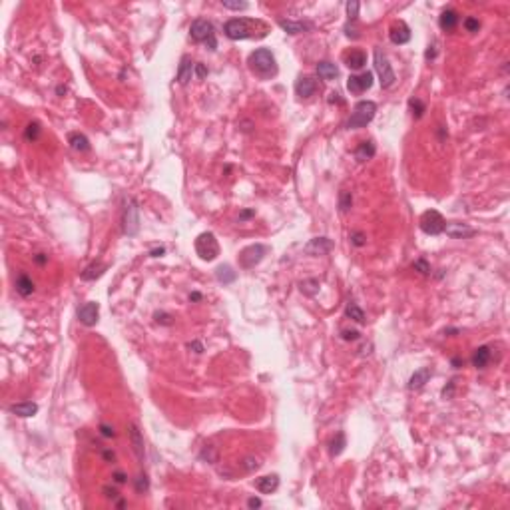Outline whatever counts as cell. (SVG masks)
Listing matches in <instances>:
<instances>
[{
	"instance_id": "6da1fadb",
	"label": "cell",
	"mask_w": 510,
	"mask_h": 510,
	"mask_svg": "<svg viewBox=\"0 0 510 510\" xmlns=\"http://www.w3.org/2000/svg\"><path fill=\"white\" fill-rule=\"evenodd\" d=\"M223 32L231 40H245V38H263L269 34V26L259 18H229L223 26Z\"/></svg>"
},
{
	"instance_id": "7a4b0ae2",
	"label": "cell",
	"mask_w": 510,
	"mask_h": 510,
	"mask_svg": "<svg viewBox=\"0 0 510 510\" xmlns=\"http://www.w3.org/2000/svg\"><path fill=\"white\" fill-rule=\"evenodd\" d=\"M249 70L259 78V80H271L277 76L279 68H277V60L273 56V52L269 48H257L249 54L247 58Z\"/></svg>"
},
{
	"instance_id": "3957f363",
	"label": "cell",
	"mask_w": 510,
	"mask_h": 510,
	"mask_svg": "<svg viewBox=\"0 0 510 510\" xmlns=\"http://www.w3.org/2000/svg\"><path fill=\"white\" fill-rule=\"evenodd\" d=\"M377 114V104L371 102V100H361L353 106V112L347 120V128L349 129H359V128H365L367 124L373 122Z\"/></svg>"
},
{
	"instance_id": "277c9868",
	"label": "cell",
	"mask_w": 510,
	"mask_h": 510,
	"mask_svg": "<svg viewBox=\"0 0 510 510\" xmlns=\"http://www.w3.org/2000/svg\"><path fill=\"white\" fill-rule=\"evenodd\" d=\"M189 34L195 42H203L209 50L217 48V40H215V32H213V24L205 18H195L189 26Z\"/></svg>"
},
{
	"instance_id": "5b68a950",
	"label": "cell",
	"mask_w": 510,
	"mask_h": 510,
	"mask_svg": "<svg viewBox=\"0 0 510 510\" xmlns=\"http://www.w3.org/2000/svg\"><path fill=\"white\" fill-rule=\"evenodd\" d=\"M122 223H124V233L128 237L137 235V231H139V207H137L133 197H128L126 203H124Z\"/></svg>"
},
{
	"instance_id": "8992f818",
	"label": "cell",
	"mask_w": 510,
	"mask_h": 510,
	"mask_svg": "<svg viewBox=\"0 0 510 510\" xmlns=\"http://www.w3.org/2000/svg\"><path fill=\"white\" fill-rule=\"evenodd\" d=\"M195 253L203 259V261H213L219 255V243L215 239V235L211 231H203L197 235L195 239Z\"/></svg>"
},
{
	"instance_id": "52a82bcc",
	"label": "cell",
	"mask_w": 510,
	"mask_h": 510,
	"mask_svg": "<svg viewBox=\"0 0 510 510\" xmlns=\"http://www.w3.org/2000/svg\"><path fill=\"white\" fill-rule=\"evenodd\" d=\"M375 72L379 76V84H381L382 90L390 88L394 84V80H396V76H394V72H392V68L388 64V58L382 54L381 48H375Z\"/></svg>"
},
{
	"instance_id": "ba28073f",
	"label": "cell",
	"mask_w": 510,
	"mask_h": 510,
	"mask_svg": "<svg viewBox=\"0 0 510 510\" xmlns=\"http://www.w3.org/2000/svg\"><path fill=\"white\" fill-rule=\"evenodd\" d=\"M418 225H420V229H422L426 235H440V233L444 231L446 221H444V217H442L436 209H428V211H424V213L420 215Z\"/></svg>"
},
{
	"instance_id": "9c48e42d",
	"label": "cell",
	"mask_w": 510,
	"mask_h": 510,
	"mask_svg": "<svg viewBox=\"0 0 510 510\" xmlns=\"http://www.w3.org/2000/svg\"><path fill=\"white\" fill-rule=\"evenodd\" d=\"M267 253V247L261 245V243H253V245H247L245 249H241L239 253V265L243 269H253L257 263H261V259L265 257Z\"/></svg>"
},
{
	"instance_id": "30bf717a",
	"label": "cell",
	"mask_w": 510,
	"mask_h": 510,
	"mask_svg": "<svg viewBox=\"0 0 510 510\" xmlns=\"http://www.w3.org/2000/svg\"><path fill=\"white\" fill-rule=\"evenodd\" d=\"M373 86V74L371 72H361V74H353L347 80V90L353 96H361L363 92H367Z\"/></svg>"
},
{
	"instance_id": "8fae6325",
	"label": "cell",
	"mask_w": 510,
	"mask_h": 510,
	"mask_svg": "<svg viewBox=\"0 0 510 510\" xmlns=\"http://www.w3.org/2000/svg\"><path fill=\"white\" fill-rule=\"evenodd\" d=\"M98 317H100V305L96 301H88L78 309V319L86 327H94L98 323Z\"/></svg>"
},
{
	"instance_id": "7c38bea8",
	"label": "cell",
	"mask_w": 510,
	"mask_h": 510,
	"mask_svg": "<svg viewBox=\"0 0 510 510\" xmlns=\"http://www.w3.org/2000/svg\"><path fill=\"white\" fill-rule=\"evenodd\" d=\"M128 434H129V442H131V448H133L137 460L143 464V460H145V446H143V436L139 432V426L135 422H129L128 424Z\"/></svg>"
},
{
	"instance_id": "4fadbf2b",
	"label": "cell",
	"mask_w": 510,
	"mask_h": 510,
	"mask_svg": "<svg viewBox=\"0 0 510 510\" xmlns=\"http://www.w3.org/2000/svg\"><path fill=\"white\" fill-rule=\"evenodd\" d=\"M442 233H446V235H448V237H452V239H466V237L476 235V229L468 227L466 223L448 221V223L444 225V231H442Z\"/></svg>"
},
{
	"instance_id": "5bb4252c",
	"label": "cell",
	"mask_w": 510,
	"mask_h": 510,
	"mask_svg": "<svg viewBox=\"0 0 510 510\" xmlns=\"http://www.w3.org/2000/svg\"><path fill=\"white\" fill-rule=\"evenodd\" d=\"M333 247H335V243L329 237H315L305 245V253L307 255H327Z\"/></svg>"
},
{
	"instance_id": "9a60e30c",
	"label": "cell",
	"mask_w": 510,
	"mask_h": 510,
	"mask_svg": "<svg viewBox=\"0 0 510 510\" xmlns=\"http://www.w3.org/2000/svg\"><path fill=\"white\" fill-rule=\"evenodd\" d=\"M388 38H390V42H392V44H396V46L406 44V42L410 40V28H408L402 20H398V22H394V24L390 26V30H388Z\"/></svg>"
},
{
	"instance_id": "2e32d148",
	"label": "cell",
	"mask_w": 510,
	"mask_h": 510,
	"mask_svg": "<svg viewBox=\"0 0 510 510\" xmlns=\"http://www.w3.org/2000/svg\"><path fill=\"white\" fill-rule=\"evenodd\" d=\"M343 62L351 70H361L367 64V54L363 50H359V48H351V50H347L343 54Z\"/></svg>"
},
{
	"instance_id": "e0dca14e",
	"label": "cell",
	"mask_w": 510,
	"mask_h": 510,
	"mask_svg": "<svg viewBox=\"0 0 510 510\" xmlns=\"http://www.w3.org/2000/svg\"><path fill=\"white\" fill-rule=\"evenodd\" d=\"M317 90V82L311 76H299L295 82V92L299 98H311Z\"/></svg>"
},
{
	"instance_id": "ac0fdd59",
	"label": "cell",
	"mask_w": 510,
	"mask_h": 510,
	"mask_svg": "<svg viewBox=\"0 0 510 510\" xmlns=\"http://www.w3.org/2000/svg\"><path fill=\"white\" fill-rule=\"evenodd\" d=\"M430 377H432V369H430V367H422V369L414 371V373H412V377L408 379V388H410V390L422 388V386L428 382V379H430Z\"/></svg>"
},
{
	"instance_id": "d6986e66",
	"label": "cell",
	"mask_w": 510,
	"mask_h": 510,
	"mask_svg": "<svg viewBox=\"0 0 510 510\" xmlns=\"http://www.w3.org/2000/svg\"><path fill=\"white\" fill-rule=\"evenodd\" d=\"M8 410L16 416H22V418H28V416H34L38 412V404L32 402V400H24V402H14L8 406Z\"/></svg>"
},
{
	"instance_id": "ffe728a7",
	"label": "cell",
	"mask_w": 510,
	"mask_h": 510,
	"mask_svg": "<svg viewBox=\"0 0 510 510\" xmlns=\"http://www.w3.org/2000/svg\"><path fill=\"white\" fill-rule=\"evenodd\" d=\"M255 488L261 492V494H271L279 488V476L277 474H267V476H261L255 480Z\"/></svg>"
},
{
	"instance_id": "44dd1931",
	"label": "cell",
	"mask_w": 510,
	"mask_h": 510,
	"mask_svg": "<svg viewBox=\"0 0 510 510\" xmlns=\"http://www.w3.org/2000/svg\"><path fill=\"white\" fill-rule=\"evenodd\" d=\"M193 68H195V64L191 62V58L181 56V62H179V68H177V82L185 86L193 76Z\"/></svg>"
},
{
	"instance_id": "7402d4cb",
	"label": "cell",
	"mask_w": 510,
	"mask_h": 510,
	"mask_svg": "<svg viewBox=\"0 0 510 510\" xmlns=\"http://www.w3.org/2000/svg\"><path fill=\"white\" fill-rule=\"evenodd\" d=\"M279 26L287 32V34H303L307 30H311V22H295V20H279Z\"/></svg>"
},
{
	"instance_id": "603a6c76",
	"label": "cell",
	"mask_w": 510,
	"mask_h": 510,
	"mask_svg": "<svg viewBox=\"0 0 510 510\" xmlns=\"http://www.w3.org/2000/svg\"><path fill=\"white\" fill-rule=\"evenodd\" d=\"M456 24H458V12H456V10H444V12L440 14V18H438V26H440L444 32L454 30Z\"/></svg>"
},
{
	"instance_id": "cb8c5ba5",
	"label": "cell",
	"mask_w": 510,
	"mask_h": 510,
	"mask_svg": "<svg viewBox=\"0 0 510 510\" xmlns=\"http://www.w3.org/2000/svg\"><path fill=\"white\" fill-rule=\"evenodd\" d=\"M68 143H70V147L76 149V151H88V149H90V139H88L84 133H80V131L68 133Z\"/></svg>"
},
{
	"instance_id": "d4e9b609",
	"label": "cell",
	"mask_w": 510,
	"mask_h": 510,
	"mask_svg": "<svg viewBox=\"0 0 510 510\" xmlns=\"http://www.w3.org/2000/svg\"><path fill=\"white\" fill-rule=\"evenodd\" d=\"M375 153H377V147H375V141H371V139L361 141V143H359V147L355 149V157H357V161H367V159H371Z\"/></svg>"
},
{
	"instance_id": "484cf974",
	"label": "cell",
	"mask_w": 510,
	"mask_h": 510,
	"mask_svg": "<svg viewBox=\"0 0 510 510\" xmlns=\"http://www.w3.org/2000/svg\"><path fill=\"white\" fill-rule=\"evenodd\" d=\"M106 269H108V265H106V263H102V261H96V263L88 265V267L82 271V275H80V277H82L84 281H94V279L102 277Z\"/></svg>"
},
{
	"instance_id": "4316f807",
	"label": "cell",
	"mask_w": 510,
	"mask_h": 510,
	"mask_svg": "<svg viewBox=\"0 0 510 510\" xmlns=\"http://www.w3.org/2000/svg\"><path fill=\"white\" fill-rule=\"evenodd\" d=\"M317 74H319L323 80H335V78H339V68H337L333 62L323 60V62L317 64Z\"/></svg>"
},
{
	"instance_id": "83f0119b",
	"label": "cell",
	"mask_w": 510,
	"mask_h": 510,
	"mask_svg": "<svg viewBox=\"0 0 510 510\" xmlns=\"http://www.w3.org/2000/svg\"><path fill=\"white\" fill-rule=\"evenodd\" d=\"M215 279H217L219 283H223V285H229V283H233V281L237 279V273L233 271L231 265H219V267L215 269Z\"/></svg>"
},
{
	"instance_id": "f1b7e54d",
	"label": "cell",
	"mask_w": 510,
	"mask_h": 510,
	"mask_svg": "<svg viewBox=\"0 0 510 510\" xmlns=\"http://www.w3.org/2000/svg\"><path fill=\"white\" fill-rule=\"evenodd\" d=\"M16 293L22 295V297H30L34 293V281L28 277V275H18L16 279Z\"/></svg>"
},
{
	"instance_id": "f546056e",
	"label": "cell",
	"mask_w": 510,
	"mask_h": 510,
	"mask_svg": "<svg viewBox=\"0 0 510 510\" xmlns=\"http://www.w3.org/2000/svg\"><path fill=\"white\" fill-rule=\"evenodd\" d=\"M488 363H490V349H488L486 345H482V347H478V349L474 351V355H472V365H474L476 369H484Z\"/></svg>"
},
{
	"instance_id": "4dcf8cb0",
	"label": "cell",
	"mask_w": 510,
	"mask_h": 510,
	"mask_svg": "<svg viewBox=\"0 0 510 510\" xmlns=\"http://www.w3.org/2000/svg\"><path fill=\"white\" fill-rule=\"evenodd\" d=\"M345 317L347 319H353V321H357V323H365L367 319H365V311L357 305V303H347V307H345Z\"/></svg>"
},
{
	"instance_id": "1f68e13d",
	"label": "cell",
	"mask_w": 510,
	"mask_h": 510,
	"mask_svg": "<svg viewBox=\"0 0 510 510\" xmlns=\"http://www.w3.org/2000/svg\"><path fill=\"white\" fill-rule=\"evenodd\" d=\"M345 446H347L345 432H337V434H335V438H333V440H331V444H329V452H331V456H339V454L345 450Z\"/></svg>"
},
{
	"instance_id": "d6a6232c",
	"label": "cell",
	"mask_w": 510,
	"mask_h": 510,
	"mask_svg": "<svg viewBox=\"0 0 510 510\" xmlns=\"http://www.w3.org/2000/svg\"><path fill=\"white\" fill-rule=\"evenodd\" d=\"M38 135H40V124H38V122H30V124L26 126V129H24V137H26L28 141H36Z\"/></svg>"
},
{
	"instance_id": "836d02e7",
	"label": "cell",
	"mask_w": 510,
	"mask_h": 510,
	"mask_svg": "<svg viewBox=\"0 0 510 510\" xmlns=\"http://www.w3.org/2000/svg\"><path fill=\"white\" fill-rule=\"evenodd\" d=\"M351 205H353V197H351V191L343 189V191L339 193V209H341L343 213H347V211L351 209Z\"/></svg>"
},
{
	"instance_id": "e575fe53",
	"label": "cell",
	"mask_w": 510,
	"mask_h": 510,
	"mask_svg": "<svg viewBox=\"0 0 510 510\" xmlns=\"http://www.w3.org/2000/svg\"><path fill=\"white\" fill-rule=\"evenodd\" d=\"M199 458L201 460H207V462H217V450H215V446H211V444H207V446H203L201 448V452H199Z\"/></svg>"
},
{
	"instance_id": "d590c367",
	"label": "cell",
	"mask_w": 510,
	"mask_h": 510,
	"mask_svg": "<svg viewBox=\"0 0 510 510\" xmlns=\"http://www.w3.org/2000/svg\"><path fill=\"white\" fill-rule=\"evenodd\" d=\"M345 8H347L349 22H355V20H357V16H359V8H361V4H359L357 0H351V2H347V4H345Z\"/></svg>"
},
{
	"instance_id": "8d00e7d4",
	"label": "cell",
	"mask_w": 510,
	"mask_h": 510,
	"mask_svg": "<svg viewBox=\"0 0 510 510\" xmlns=\"http://www.w3.org/2000/svg\"><path fill=\"white\" fill-rule=\"evenodd\" d=\"M241 466H243V470H247V472H253V470H257L261 464H259V460H257L255 456H245V458L241 460Z\"/></svg>"
},
{
	"instance_id": "74e56055",
	"label": "cell",
	"mask_w": 510,
	"mask_h": 510,
	"mask_svg": "<svg viewBox=\"0 0 510 510\" xmlns=\"http://www.w3.org/2000/svg\"><path fill=\"white\" fill-rule=\"evenodd\" d=\"M408 106H410V110H412V116H414V118H420V116L424 114V104H422L420 100L412 98V100L408 102Z\"/></svg>"
},
{
	"instance_id": "f35d334b",
	"label": "cell",
	"mask_w": 510,
	"mask_h": 510,
	"mask_svg": "<svg viewBox=\"0 0 510 510\" xmlns=\"http://www.w3.org/2000/svg\"><path fill=\"white\" fill-rule=\"evenodd\" d=\"M464 28H466V32H478V28H480V22H478V18H474V16H468V18H464Z\"/></svg>"
},
{
	"instance_id": "ab89813d",
	"label": "cell",
	"mask_w": 510,
	"mask_h": 510,
	"mask_svg": "<svg viewBox=\"0 0 510 510\" xmlns=\"http://www.w3.org/2000/svg\"><path fill=\"white\" fill-rule=\"evenodd\" d=\"M221 6L229 8V10H247L249 8L247 2H229V0H221Z\"/></svg>"
},
{
	"instance_id": "60d3db41",
	"label": "cell",
	"mask_w": 510,
	"mask_h": 510,
	"mask_svg": "<svg viewBox=\"0 0 510 510\" xmlns=\"http://www.w3.org/2000/svg\"><path fill=\"white\" fill-rule=\"evenodd\" d=\"M147 488H149L147 476H145V474H139V476L135 478V490H137V492H145Z\"/></svg>"
},
{
	"instance_id": "b9f144b4",
	"label": "cell",
	"mask_w": 510,
	"mask_h": 510,
	"mask_svg": "<svg viewBox=\"0 0 510 510\" xmlns=\"http://www.w3.org/2000/svg\"><path fill=\"white\" fill-rule=\"evenodd\" d=\"M412 269L420 271L422 275H428V273H430V265H428L424 259H418V261H414V263H412Z\"/></svg>"
},
{
	"instance_id": "7bdbcfd3",
	"label": "cell",
	"mask_w": 510,
	"mask_h": 510,
	"mask_svg": "<svg viewBox=\"0 0 510 510\" xmlns=\"http://www.w3.org/2000/svg\"><path fill=\"white\" fill-rule=\"evenodd\" d=\"M351 241H353V245L363 247V245H365V235H363L361 231H353V233H351Z\"/></svg>"
},
{
	"instance_id": "ee69618b",
	"label": "cell",
	"mask_w": 510,
	"mask_h": 510,
	"mask_svg": "<svg viewBox=\"0 0 510 510\" xmlns=\"http://www.w3.org/2000/svg\"><path fill=\"white\" fill-rule=\"evenodd\" d=\"M345 34H347L349 38H359V30H357V28H355L351 22L345 26Z\"/></svg>"
},
{
	"instance_id": "f6af8a7d",
	"label": "cell",
	"mask_w": 510,
	"mask_h": 510,
	"mask_svg": "<svg viewBox=\"0 0 510 510\" xmlns=\"http://www.w3.org/2000/svg\"><path fill=\"white\" fill-rule=\"evenodd\" d=\"M104 494H106V498H112V500H118V496H120V492L110 486H104Z\"/></svg>"
},
{
	"instance_id": "bcb514c9",
	"label": "cell",
	"mask_w": 510,
	"mask_h": 510,
	"mask_svg": "<svg viewBox=\"0 0 510 510\" xmlns=\"http://www.w3.org/2000/svg\"><path fill=\"white\" fill-rule=\"evenodd\" d=\"M193 70H195V76H197L199 80L207 76V68H205L203 64H195V68H193Z\"/></svg>"
},
{
	"instance_id": "7dc6e473",
	"label": "cell",
	"mask_w": 510,
	"mask_h": 510,
	"mask_svg": "<svg viewBox=\"0 0 510 510\" xmlns=\"http://www.w3.org/2000/svg\"><path fill=\"white\" fill-rule=\"evenodd\" d=\"M343 339L345 341H357L359 339V331H343Z\"/></svg>"
},
{
	"instance_id": "c3c4849f",
	"label": "cell",
	"mask_w": 510,
	"mask_h": 510,
	"mask_svg": "<svg viewBox=\"0 0 510 510\" xmlns=\"http://www.w3.org/2000/svg\"><path fill=\"white\" fill-rule=\"evenodd\" d=\"M100 430H102L104 436H116V430H114V426H110V424H100Z\"/></svg>"
},
{
	"instance_id": "681fc988",
	"label": "cell",
	"mask_w": 510,
	"mask_h": 510,
	"mask_svg": "<svg viewBox=\"0 0 510 510\" xmlns=\"http://www.w3.org/2000/svg\"><path fill=\"white\" fill-rule=\"evenodd\" d=\"M169 319H171V317H169V315H165V313H155V321H157V323H161V325H169V323H171Z\"/></svg>"
},
{
	"instance_id": "f907efd6",
	"label": "cell",
	"mask_w": 510,
	"mask_h": 510,
	"mask_svg": "<svg viewBox=\"0 0 510 510\" xmlns=\"http://www.w3.org/2000/svg\"><path fill=\"white\" fill-rule=\"evenodd\" d=\"M187 349H193V353H203V345L199 341H191L187 343Z\"/></svg>"
},
{
	"instance_id": "816d5d0a",
	"label": "cell",
	"mask_w": 510,
	"mask_h": 510,
	"mask_svg": "<svg viewBox=\"0 0 510 510\" xmlns=\"http://www.w3.org/2000/svg\"><path fill=\"white\" fill-rule=\"evenodd\" d=\"M452 388H454V381H450V382H448V388L444 386V390H442V396H444V398L452 396Z\"/></svg>"
},
{
	"instance_id": "f5cc1de1",
	"label": "cell",
	"mask_w": 510,
	"mask_h": 510,
	"mask_svg": "<svg viewBox=\"0 0 510 510\" xmlns=\"http://www.w3.org/2000/svg\"><path fill=\"white\" fill-rule=\"evenodd\" d=\"M247 506H249V508H259V506H261V500L255 498V496H251V498L247 500Z\"/></svg>"
},
{
	"instance_id": "db71d44e",
	"label": "cell",
	"mask_w": 510,
	"mask_h": 510,
	"mask_svg": "<svg viewBox=\"0 0 510 510\" xmlns=\"http://www.w3.org/2000/svg\"><path fill=\"white\" fill-rule=\"evenodd\" d=\"M329 102H331V104H335V102H337V104H343V98H341V94L333 92V94H331V98H329Z\"/></svg>"
},
{
	"instance_id": "11a10c76",
	"label": "cell",
	"mask_w": 510,
	"mask_h": 510,
	"mask_svg": "<svg viewBox=\"0 0 510 510\" xmlns=\"http://www.w3.org/2000/svg\"><path fill=\"white\" fill-rule=\"evenodd\" d=\"M46 259H48V257H46L44 253H38V255L34 257V261H36V263H40V265H44V263H46Z\"/></svg>"
},
{
	"instance_id": "9f6ffc18",
	"label": "cell",
	"mask_w": 510,
	"mask_h": 510,
	"mask_svg": "<svg viewBox=\"0 0 510 510\" xmlns=\"http://www.w3.org/2000/svg\"><path fill=\"white\" fill-rule=\"evenodd\" d=\"M114 478H116V482H126V474L124 472H114Z\"/></svg>"
},
{
	"instance_id": "6f0895ef",
	"label": "cell",
	"mask_w": 510,
	"mask_h": 510,
	"mask_svg": "<svg viewBox=\"0 0 510 510\" xmlns=\"http://www.w3.org/2000/svg\"><path fill=\"white\" fill-rule=\"evenodd\" d=\"M163 253H165V249H163V247H159V249H153L149 255H151V257H161Z\"/></svg>"
},
{
	"instance_id": "680465c9",
	"label": "cell",
	"mask_w": 510,
	"mask_h": 510,
	"mask_svg": "<svg viewBox=\"0 0 510 510\" xmlns=\"http://www.w3.org/2000/svg\"><path fill=\"white\" fill-rule=\"evenodd\" d=\"M251 215H255V211H253V209H247V211H241L239 217H241V219H247V217H251Z\"/></svg>"
},
{
	"instance_id": "91938a15",
	"label": "cell",
	"mask_w": 510,
	"mask_h": 510,
	"mask_svg": "<svg viewBox=\"0 0 510 510\" xmlns=\"http://www.w3.org/2000/svg\"><path fill=\"white\" fill-rule=\"evenodd\" d=\"M424 56H426V60H428V58H434V46H428V50H426Z\"/></svg>"
},
{
	"instance_id": "94428289",
	"label": "cell",
	"mask_w": 510,
	"mask_h": 510,
	"mask_svg": "<svg viewBox=\"0 0 510 510\" xmlns=\"http://www.w3.org/2000/svg\"><path fill=\"white\" fill-rule=\"evenodd\" d=\"M199 299H201L199 293H191V295H189V301H199Z\"/></svg>"
},
{
	"instance_id": "6125c7cd",
	"label": "cell",
	"mask_w": 510,
	"mask_h": 510,
	"mask_svg": "<svg viewBox=\"0 0 510 510\" xmlns=\"http://www.w3.org/2000/svg\"><path fill=\"white\" fill-rule=\"evenodd\" d=\"M104 458H108V460H114V452H110V450H104Z\"/></svg>"
},
{
	"instance_id": "be15d7a7",
	"label": "cell",
	"mask_w": 510,
	"mask_h": 510,
	"mask_svg": "<svg viewBox=\"0 0 510 510\" xmlns=\"http://www.w3.org/2000/svg\"><path fill=\"white\" fill-rule=\"evenodd\" d=\"M58 94H66V88H64V86H58Z\"/></svg>"
},
{
	"instance_id": "e7e4bbea",
	"label": "cell",
	"mask_w": 510,
	"mask_h": 510,
	"mask_svg": "<svg viewBox=\"0 0 510 510\" xmlns=\"http://www.w3.org/2000/svg\"><path fill=\"white\" fill-rule=\"evenodd\" d=\"M452 365L458 369V365H460V359H452Z\"/></svg>"
}]
</instances>
